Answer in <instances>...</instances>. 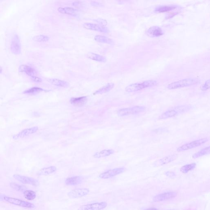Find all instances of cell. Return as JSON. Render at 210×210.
<instances>
[{
	"mask_svg": "<svg viewBox=\"0 0 210 210\" xmlns=\"http://www.w3.org/2000/svg\"><path fill=\"white\" fill-rule=\"evenodd\" d=\"M177 7L175 5H165L158 6L156 8V12H165L174 10Z\"/></svg>",
	"mask_w": 210,
	"mask_h": 210,
	"instance_id": "484cf974",
	"label": "cell"
},
{
	"mask_svg": "<svg viewBox=\"0 0 210 210\" xmlns=\"http://www.w3.org/2000/svg\"><path fill=\"white\" fill-rule=\"evenodd\" d=\"M200 82V80L197 78H189L182 79L178 81L171 83L168 85L167 88L169 90H174L196 85L199 84Z\"/></svg>",
	"mask_w": 210,
	"mask_h": 210,
	"instance_id": "7a4b0ae2",
	"label": "cell"
},
{
	"mask_svg": "<svg viewBox=\"0 0 210 210\" xmlns=\"http://www.w3.org/2000/svg\"><path fill=\"white\" fill-rule=\"evenodd\" d=\"M24 196L26 199L31 201L34 199L36 197V194L34 191L31 190H26L24 192Z\"/></svg>",
	"mask_w": 210,
	"mask_h": 210,
	"instance_id": "f1b7e54d",
	"label": "cell"
},
{
	"mask_svg": "<svg viewBox=\"0 0 210 210\" xmlns=\"http://www.w3.org/2000/svg\"><path fill=\"white\" fill-rule=\"evenodd\" d=\"M190 107L188 105H181L172 108L167 110L159 117V119H165L176 117V116L186 112L189 110Z\"/></svg>",
	"mask_w": 210,
	"mask_h": 210,
	"instance_id": "3957f363",
	"label": "cell"
},
{
	"mask_svg": "<svg viewBox=\"0 0 210 210\" xmlns=\"http://www.w3.org/2000/svg\"><path fill=\"white\" fill-rule=\"evenodd\" d=\"M87 57L91 60L99 62H105L106 61V58L105 57L94 53L89 52L87 54Z\"/></svg>",
	"mask_w": 210,
	"mask_h": 210,
	"instance_id": "d4e9b609",
	"label": "cell"
},
{
	"mask_svg": "<svg viewBox=\"0 0 210 210\" xmlns=\"http://www.w3.org/2000/svg\"><path fill=\"white\" fill-rule=\"evenodd\" d=\"M125 170V168L123 167L109 169L101 174L99 175V177L102 179H108L122 173Z\"/></svg>",
	"mask_w": 210,
	"mask_h": 210,
	"instance_id": "52a82bcc",
	"label": "cell"
},
{
	"mask_svg": "<svg viewBox=\"0 0 210 210\" xmlns=\"http://www.w3.org/2000/svg\"><path fill=\"white\" fill-rule=\"evenodd\" d=\"M20 72L25 73L31 78L36 76V71L33 68L26 65H21L19 66Z\"/></svg>",
	"mask_w": 210,
	"mask_h": 210,
	"instance_id": "ac0fdd59",
	"label": "cell"
},
{
	"mask_svg": "<svg viewBox=\"0 0 210 210\" xmlns=\"http://www.w3.org/2000/svg\"><path fill=\"white\" fill-rule=\"evenodd\" d=\"M146 108L144 106H135L133 107L125 108L119 109L117 112L119 116L124 117L130 115H136L145 111Z\"/></svg>",
	"mask_w": 210,
	"mask_h": 210,
	"instance_id": "5b68a950",
	"label": "cell"
},
{
	"mask_svg": "<svg viewBox=\"0 0 210 210\" xmlns=\"http://www.w3.org/2000/svg\"><path fill=\"white\" fill-rule=\"evenodd\" d=\"M98 23L100 24V25L102 26H105L107 24L106 21L105 20L101 19H98L96 20H95Z\"/></svg>",
	"mask_w": 210,
	"mask_h": 210,
	"instance_id": "e575fe53",
	"label": "cell"
},
{
	"mask_svg": "<svg viewBox=\"0 0 210 210\" xmlns=\"http://www.w3.org/2000/svg\"><path fill=\"white\" fill-rule=\"evenodd\" d=\"M38 130V128L37 126L29 128V129H25L23 130L21 132L19 133L18 134L13 136V138L14 139H17L19 138H25L30 135L34 134Z\"/></svg>",
	"mask_w": 210,
	"mask_h": 210,
	"instance_id": "9a60e30c",
	"label": "cell"
},
{
	"mask_svg": "<svg viewBox=\"0 0 210 210\" xmlns=\"http://www.w3.org/2000/svg\"><path fill=\"white\" fill-rule=\"evenodd\" d=\"M83 27L87 29L104 32V33H108L109 32V30L105 26H101L97 24L91 23H85L83 24Z\"/></svg>",
	"mask_w": 210,
	"mask_h": 210,
	"instance_id": "8fae6325",
	"label": "cell"
},
{
	"mask_svg": "<svg viewBox=\"0 0 210 210\" xmlns=\"http://www.w3.org/2000/svg\"><path fill=\"white\" fill-rule=\"evenodd\" d=\"M49 81L52 85L60 87L68 88L70 86V84L67 82L58 79H51L49 80Z\"/></svg>",
	"mask_w": 210,
	"mask_h": 210,
	"instance_id": "cb8c5ba5",
	"label": "cell"
},
{
	"mask_svg": "<svg viewBox=\"0 0 210 210\" xmlns=\"http://www.w3.org/2000/svg\"><path fill=\"white\" fill-rule=\"evenodd\" d=\"M95 40L97 42L112 45L114 44V41L112 39L106 37V36H101V35H97L95 36Z\"/></svg>",
	"mask_w": 210,
	"mask_h": 210,
	"instance_id": "4316f807",
	"label": "cell"
},
{
	"mask_svg": "<svg viewBox=\"0 0 210 210\" xmlns=\"http://www.w3.org/2000/svg\"><path fill=\"white\" fill-rule=\"evenodd\" d=\"M31 79H32V81L36 82L37 83H40L42 81V80H41V78L38 77L36 76L31 78Z\"/></svg>",
	"mask_w": 210,
	"mask_h": 210,
	"instance_id": "8d00e7d4",
	"label": "cell"
},
{
	"mask_svg": "<svg viewBox=\"0 0 210 210\" xmlns=\"http://www.w3.org/2000/svg\"><path fill=\"white\" fill-rule=\"evenodd\" d=\"M10 186L12 189L16 191H19V192H24V191L27 190V188L25 186L20 185L17 184L15 183H13V182L10 183Z\"/></svg>",
	"mask_w": 210,
	"mask_h": 210,
	"instance_id": "4dcf8cb0",
	"label": "cell"
},
{
	"mask_svg": "<svg viewBox=\"0 0 210 210\" xmlns=\"http://www.w3.org/2000/svg\"><path fill=\"white\" fill-rule=\"evenodd\" d=\"M91 5L92 6H96V7H98V6H103L101 3L100 2H96V1H91Z\"/></svg>",
	"mask_w": 210,
	"mask_h": 210,
	"instance_id": "74e56055",
	"label": "cell"
},
{
	"mask_svg": "<svg viewBox=\"0 0 210 210\" xmlns=\"http://www.w3.org/2000/svg\"><path fill=\"white\" fill-rule=\"evenodd\" d=\"M44 91H45V90L41 88L33 87L26 90L23 93L24 94H36L42 92Z\"/></svg>",
	"mask_w": 210,
	"mask_h": 210,
	"instance_id": "1f68e13d",
	"label": "cell"
},
{
	"mask_svg": "<svg viewBox=\"0 0 210 210\" xmlns=\"http://www.w3.org/2000/svg\"><path fill=\"white\" fill-rule=\"evenodd\" d=\"M49 40V37L48 36L44 35H39L35 36L33 38V40L37 42H46L48 41Z\"/></svg>",
	"mask_w": 210,
	"mask_h": 210,
	"instance_id": "d6a6232c",
	"label": "cell"
},
{
	"mask_svg": "<svg viewBox=\"0 0 210 210\" xmlns=\"http://www.w3.org/2000/svg\"><path fill=\"white\" fill-rule=\"evenodd\" d=\"M210 88V80L208 79L204 84L201 85L200 89L202 91H207Z\"/></svg>",
	"mask_w": 210,
	"mask_h": 210,
	"instance_id": "836d02e7",
	"label": "cell"
},
{
	"mask_svg": "<svg viewBox=\"0 0 210 210\" xmlns=\"http://www.w3.org/2000/svg\"><path fill=\"white\" fill-rule=\"evenodd\" d=\"M148 36L151 37H158L163 34V30L158 26H154L148 29L147 32Z\"/></svg>",
	"mask_w": 210,
	"mask_h": 210,
	"instance_id": "2e32d148",
	"label": "cell"
},
{
	"mask_svg": "<svg viewBox=\"0 0 210 210\" xmlns=\"http://www.w3.org/2000/svg\"><path fill=\"white\" fill-rule=\"evenodd\" d=\"M3 199L6 202L11 204L19 206L24 208H35V206L33 204L30 203V202H26V201L18 199L13 198L7 196H4L3 197Z\"/></svg>",
	"mask_w": 210,
	"mask_h": 210,
	"instance_id": "8992f818",
	"label": "cell"
},
{
	"mask_svg": "<svg viewBox=\"0 0 210 210\" xmlns=\"http://www.w3.org/2000/svg\"><path fill=\"white\" fill-rule=\"evenodd\" d=\"M11 51L15 54H19L21 53V45L18 35H15L14 36L11 42Z\"/></svg>",
	"mask_w": 210,
	"mask_h": 210,
	"instance_id": "5bb4252c",
	"label": "cell"
},
{
	"mask_svg": "<svg viewBox=\"0 0 210 210\" xmlns=\"http://www.w3.org/2000/svg\"><path fill=\"white\" fill-rule=\"evenodd\" d=\"M90 192V190L88 188H78L72 190L67 194V195L70 198H80L87 195Z\"/></svg>",
	"mask_w": 210,
	"mask_h": 210,
	"instance_id": "30bf717a",
	"label": "cell"
},
{
	"mask_svg": "<svg viewBox=\"0 0 210 210\" xmlns=\"http://www.w3.org/2000/svg\"><path fill=\"white\" fill-rule=\"evenodd\" d=\"M83 182V178L80 176L69 177L65 181V184L68 186H75L80 184Z\"/></svg>",
	"mask_w": 210,
	"mask_h": 210,
	"instance_id": "d6986e66",
	"label": "cell"
},
{
	"mask_svg": "<svg viewBox=\"0 0 210 210\" xmlns=\"http://www.w3.org/2000/svg\"><path fill=\"white\" fill-rule=\"evenodd\" d=\"M87 97L85 96L71 98L70 100L71 104L74 106L76 107L84 106L87 102Z\"/></svg>",
	"mask_w": 210,
	"mask_h": 210,
	"instance_id": "e0dca14e",
	"label": "cell"
},
{
	"mask_svg": "<svg viewBox=\"0 0 210 210\" xmlns=\"http://www.w3.org/2000/svg\"><path fill=\"white\" fill-rule=\"evenodd\" d=\"M196 166L195 163H192L191 164L186 165L181 168L180 170L182 173L186 174L191 171L194 169Z\"/></svg>",
	"mask_w": 210,
	"mask_h": 210,
	"instance_id": "f546056e",
	"label": "cell"
},
{
	"mask_svg": "<svg viewBox=\"0 0 210 210\" xmlns=\"http://www.w3.org/2000/svg\"><path fill=\"white\" fill-rule=\"evenodd\" d=\"M177 195V193L174 191H169V192H164L160 194L155 196L153 198V200L155 202H161V201L167 200L174 198Z\"/></svg>",
	"mask_w": 210,
	"mask_h": 210,
	"instance_id": "7c38bea8",
	"label": "cell"
},
{
	"mask_svg": "<svg viewBox=\"0 0 210 210\" xmlns=\"http://www.w3.org/2000/svg\"><path fill=\"white\" fill-rule=\"evenodd\" d=\"M145 210H158L156 209V208H148V209H146Z\"/></svg>",
	"mask_w": 210,
	"mask_h": 210,
	"instance_id": "f35d334b",
	"label": "cell"
},
{
	"mask_svg": "<svg viewBox=\"0 0 210 210\" xmlns=\"http://www.w3.org/2000/svg\"><path fill=\"white\" fill-rule=\"evenodd\" d=\"M209 140V138H204L186 143L177 149L178 152H182L197 148L205 144Z\"/></svg>",
	"mask_w": 210,
	"mask_h": 210,
	"instance_id": "277c9868",
	"label": "cell"
},
{
	"mask_svg": "<svg viewBox=\"0 0 210 210\" xmlns=\"http://www.w3.org/2000/svg\"><path fill=\"white\" fill-rule=\"evenodd\" d=\"M13 177L17 180L19 181L23 184L31 185L34 186H37L40 184L38 181L31 177L21 176L17 174L14 175Z\"/></svg>",
	"mask_w": 210,
	"mask_h": 210,
	"instance_id": "9c48e42d",
	"label": "cell"
},
{
	"mask_svg": "<svg viewBox=\"0 0 210 210\" xmlns=\"http://www.w3.org/2000/svg\"><path fill=\"white\" fill-rule=\"evenodd\" d=\"M165 174L167 177L170 178H174L176 176L175 174L173 172L168 171L165 172Z\"/></svg>",
	"mask_w": 210,
	"mask_h": 210,
	"instance_id": "d590c367",
	"label": "cell"
},
{
	"mask_svg": "<svg viewBox=\"0 0 210 210\" xmlns=\"http://www.w3.org/2000/svg\"><path fill=\"white\" fill-rule=\"evenodd\" d=\"M210 152V147L208 146L203 148V149L199 150V151L194 153L192 155V157L194 159H196V158H200V157L209 154Z\"/></svg>",
	"mask_w": 210,
	"mask_h": 210,
	"instance_id": "83f0119b",
	"label": "cell"
},
{
	"mask_svg": "<svg viewBox=\"0 0 210 210\" xmlns=\"http://www.w3.org/2000/svg\"><path fill=\"white\" fill-rule=\"evenodd\" d=\"M58 11L63 14L71 15L73 16H77L78 14L77 10L72 7H59Z\"/></svg>",
	"mask_w": 210,
	"mask_h": 210,
	"instance_id": "ffe728a7",
	"label": "cell"
},
{
	"mask_svg": "<svg viewBox=\"0 0 210 210\" xmlns=\"http://www.w3.org/2000/svg\"><path fill=\"white\" fill-rule=\"evenodd\" d=\"M177 157L178 155L177 154H173L171 155L167 156L154 162L153 165L154 167H158L164 165L175 160Z\"/></svg>",
	"mask_w": 210,
	"mask_h": 210,
	"instance_id": "4fadbf2b",
	"label": "cell"
},
{
	"mask_svg": "<svg viewBox=\"0 0 210 210\" xmlns=\"http://www.w3.org/2000/svg\"><path fill=\"white\" fill-rule=\"evenodd\" d=\"M114 85H115V84L114 83H109L105 86L102 87L99 89V90L96 91L94 93L93 95H101V94H105L109 92V91L114 88Z\"/></svg>",
	"mask_w": 210,
	"mask_h": 210,
	"instance_id": "44dd1931",
	"label": "cell"
},
{
	"mask_svg": "<svg viewBox=\"0 0 210 210\" xmlns=\"http://www.w3.org/2000/svg\"><path fill=\"white\" fill-rule=\"evenodd\" d=\"M107 202H102L81 206L78 210H101L106 208Z\"/></svg>",
	"mask_w": 210,
	"mask_h": 210,
	"instance_id": "ba28073f",
	"label": "cell"
},
{
	"mask_svg": "<svg viewBox=\"0 0 210 210\" xmlns=\"http://www.w3.org/2000/svg\"><path fill=\"white\" fill-rule=\"evenodd\" d=\"M57 168L55 166H50L40 169L37 173L38 176H47L56 171Z\"/></svg>",
	"mask_w": 210,
	"mask_h": 210,
	"instance_id": "7402d4cb",
	"label": "cell"
},
{
	"mask_svg": "<svg viewBox=\"0 0 210 210\" xmlns=\"http://www.w3.org/2000/svg\"><path fill=\"white\" fill-rule=\"evenodd\" d=\"M115 151L113 149H105V150L97 152L94 154L93 157L96 158H99L108 156L114 154Z\"/></svg>",
	"mask_w": 210,
	"mask_h": 210,
	"instance_id": "603a6c76",
	"label": "cell"
},
{
	"mask_svg": "<svg viewBox=\"0 0 210 210\" xmlns=\"http://www.w3.org/2000/svg\"><path fill=\"white\" fill-rule=\"evenodd\" d=\"M158 84V82L155 80H145L142 82L136 83L128 85L126 88L125 91L129 93L135 92L146 88L156 86Z\"/></svg>",
	"mask_w": 210,
	"mask_h": 210,
	"instance_id": "6da1fadb",
	"label": "cell"
}]
</instances>
